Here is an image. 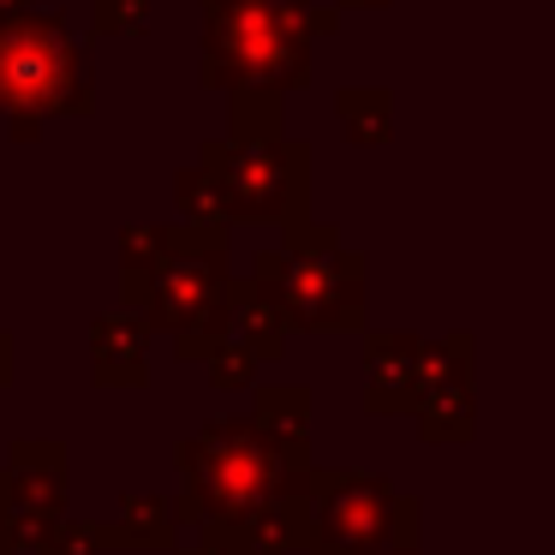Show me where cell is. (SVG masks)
I'll return each mask as SVG.
<instances>
[{"mask_svg":"<svg viewBox=\"0 0 555 555\" xmlns=\"http://www.w3.org/2000/svg\"><path fill=\"white\" fill-rule=\"evenodd\" d=\"M90 383L96 388H144L150 383V323L138 311H102L90 323Z\"/></svg>","mask_w":555,"mask_h":555,"instance_id":"11","label":"cell"},{"mask_svg":"<svg viewBox=\"0 0 555 555\" xmlns=\"http://www.w3.org/2000/svg\"><path fill=\"white\" fill-rule=\"evenodd\" d=\"M0 114L37 126L96 114V61L61 13L0 25Z\"/></svg>","mask_w":555,"mask_h":555,"instance_id":"6","label":"cell"},{"mask_svg":"<svg viewBox=\"0 0 555 555\" xmlns=\"http://www.w3.org/2000/svg\"><path fill=\"white\" fill-rule=\"evenodd\" d=\"M173 204H180V221H197V228H228L216 209V185L204 180V168H180L173 173Z\"/></svg>","mask_w":555,"mask_h":555,"instance_id":"18","label":"cell"},{"mask_svg":"<svg viewBox=\"0 0 555 555\" xmlns=\"http://www.w3.org/2000/svg\"><path fill=\"white\" fill-rule=\"evenodd\" d=\"M102 531V550H138V555H162V550H180V526H173L168 502L162 495H126L114 519H96Z\"/></svg>","mask_w":555,"mask_h":555,"instance_id":"15","label":"cell"},{"mask_svg":"<svg viewBox=\"0 0 555 555\" xmlns=\"http://www.w3.org/2000/svg\"><path fill=\"white\" fill-rule=\"evenodd\" d=\"M340 7L317 0H204V61L197 85L240 96V90H287L311 85L317 37L340 30Z\"/></svg>","mask_w":555,"mask_h":555,"instance_id":"1","label":"cell"},{"mask_svg":"<svg viewBox=\"0 0 555 555\" xmlns=\"http://www.w3.org/2000/svg\"><path fill=\"white\" fill-rule=\"evenodd\" d=\"M180 495L168 502L173 526H204V519H245L275 502H299L317 460H287L245 412L209 418L197 436L173 448Z\"/></svg>","mask_w":555,"mask_h":555,"instance_id":"3","label":"cell"},{"mask_svg":"<svg viewBox=\"0 0 555 555\" xmlns=\"http://www.w3.org/2000/svg\"><path fill=\"white\" fill-rule=\"evenodd\" d=\"M305 555H364L388 543H418V495L395 490L376 472L311 466L305 483Z\"/></svg>","mask_w":555,"mask_h":555,"instance_id":"7","label":"cell"},{"mask_svg":"<svg viewBox=\"0 0 555 555\" xmlns=\"http://www.w3.org/2000/svg\"><path fill=\"white\" fill-rule=\"evenodd\" d=\"M335 7H340V13H364V7H371V13H376V7H388V0H335Z\"/></svg>","mask_w":555,"mask_h":555,"instance_id":"24","label":"cell"},{"mask_svg":"<svg viewBox=\"0 0 555 555\" xmlns=\"http://www.w3.org/2000/svg\"><path fill=\"white\" fill-rule=\"evenodd\" d=\"M364 555H418V543H388V550H364Z\"/></svg>","mask_w":555,"mask_h":555,"instance_id":"25","label":"cell"},{"mask_svg":"<svg viewBox=\"0 0 555 555\" xmlns=\"http://www.w3.org/2000/svg\"><path fill=\"white\" fill-rule=\"evenodd\" d=\"M228 340H240L257 364L281 359V347H287V323H281L275 299H269L251 275L228 281Z\"/></svg>","mask_w":555,"mask_h":555,"instance_id":"13","label":"cell"},{"mask_svg":"<svg viewBox=\"0 0 555 555\" xmlns=\"http://www.w3.org/2000/svg\"><path fill=\"white\" fill-rule=\"evenodd\" d=\"M197 168L216 185L221 221H287L311 216V150L281 132V96L240 90L228 96V138L197 150Z\"/></svg>","mask_w":555,"mask_h":555,"instance_id":"2","label":"cell"},{"mask_svg":"<svg viewBox=\"0 0 555 555\" xmlns=\"http://www.w3.org/2000/svg\"><path fill=\"white\" fill-rule=\"evenodd\" d=\"M299 502H275L245 519H204V526H192V550H204V555H293V550H305Z\"/></svg>","mask_w":555,"mask_h":555,"instance_id":"10","label":"cell"},{"mask_svg":"<svg viewBox=\"0 0 555 555\" xmlns=\"http://www.w3.org/2000/svg\"><path fill=\"white\" fill-rule=\"evenodd\" d=\"M0 555H18V543H13V514H7V472H0Z\"/></svg>","mask_w":555,"mask_h":555,"instance_id":"21","label":"cell"},{"mask_svg":"<svg viewBox=\"0 0 555 555\" xmlns=\"http://www.w3.org/2000/svg\"><path fill=\"white\" fill-rule=\"evenodd\" d=\"M204 371H209V383H216L221 395H240V388H257V371H263V364H257L240 340H221V347L204 359Z\"/></svg>","mask_w":555,"mask_h":555,"instance_id":"19","label":"cell"},{"mask_svg":"<svg viewBox=\"0 0 555 555\" xmlns=\"http://www.w3.org/2000/svg\"><path fill=\"white\" fill-rule=\"evenodd\" d=\"M7 514H13V543L37 550L73 502V454L54 436H25L7 448Z\"/></svg>","mask_w":555,"mask_h":555,"instance_id":"8","label":"cell"},{"mask_svg":"<svg viewBox=\"0 0 555 555\" xmlns=\"http://www.w3.org/2000/svg\"><path fill=\"white\" fill-rule=\"evenodd\" d=\"M25 13H37V0H0V25H13Z\"/></svg>","mask_w":555,"mask_h":555,"instance_id":"22","label":"cell"},{"mask_svg":"<svg viewBox=\"0 0 555 555\" xmlns=\"http://www.w3.org/2000/svg\"><path fill=\"white\" fill-rule=\"evenodd\" d=\"M150 30V0H90V37H144Z\"/></svg>","mask_w":555,"mask_h":555,"instance_id":"17","label":"cell"},{"mask_svg":"<svg viewBox=\"0 0 555 555\" xmlns=\"http://www.w3.org/2000/svg\"><path fill=\"white\" fill-rule=\"evenodd\" d=\"M173 555H204V550H192V543H185V550H173Z\"/></svg>","mask_w":555,"mask_h":555,"instance_id":"26","label":"cell"},{"mask_svg":"<svg viewBox=\"0 0 555 555\" xmlns=\"http://www.w3.org/2000/svg\"><path fill=\"white\" fill-rule=\"evenodd\" d=\"M37 555H108V550H102L96 519H73V514H66L61 526H54L49 538L37 543Z\"/></svg>","mask_w":555,"mask_h":555,"instance_id":"20","label":"cell"},{"mask_svg":"<svg viewBox=\"0 0 555 555\" xmlns=\"http://www.w3.org/2000/svg\"><path fill=\"white\" fill-rule=\"evenodd\" d=\"M13 383V335H7V328H0V388Z\"/></svg>","mask_w":555,"mask_h":555,"instance_id":"23","label":"cell"},{"mask_svg":"<svg viewBox=\"0 0 555 555\" xmlns=\"http://www.w3.org/2000/svg\"><path fill=\"white\" fill-rule=\"evenodd\" d=\"M245 418H251L287 460H311V388H305V383L257 388V400H251Z\"/></svg>","mask_w":555,"mask_h":555,"instance_id":"14","label":"cell"},{"mask_svg":"<svg viewBox=\"0 0 555 555\" xmlns=\"http://www.w3.org/2000/svg\"><path fill=\"white\" fill-rule=\"evenodd\" d=\"M251 281L275 299L287 335H352L371 311V263L340 245L335 221H287L251 257Z\"/></svg>","mask_w":555,"mask_h":555,"instance_id":"5","label":"cell"},{"mask_svg":"<svg viewBox=\"0 0 555 555\" xmlns=\"http://www.w3.org/2000/svg\"><path fill=\"white\" fill-rule=\"evenodd\" d=\"M335 114H340L347 144H359V150L388 144V132H395V96L383 85H347L335 96Z\"/></svg>","mask_w":555,"mask_h":555,"instance_id":"16","label":"cell"},{"mask_svg":"<svg viewBox=\"0 0 555 555\" xmlns=\"http://www.w3.org/2000/svg\"><path fill=\"white\" fill-rule=\"evenodd\" d=\"M418 352L424 340L406 328H383V335L364 340V406L395 418L412 412V388H418Z\"/></svg>","mask_w":555,"mask_h":555,"instance_id":"12","label":"cell"},{"mask_svg":"<svg viewBox=\"0 0 555 555\" xmlns=\"http://www.w3.org/2000/svg\"><path fill=\"white\" fill-rule=\"evenodd\" d=\"M228 228L168 221L156 263L144 275H120V299L150 323V335H173L180 359L204 364L228 340Z\"/></svg>","mask_w":555,"mask_h":555,"instance_id":"4","label":"cell"},{"mask_svg":"<svg viewBox=\"0 0 555 555\" xmlns=\"http://www.w3.org/2000/svg\"><path fill=\"white\" fill-rule=\"evenodd\" d=\"M412 424L424 442H472L478 430V388H472V335L424 340L418 388H412Z\"/></svg>","mask_w":555,"mask_h":555,"instance_id":"9","label":"cell"}]
</instances>
